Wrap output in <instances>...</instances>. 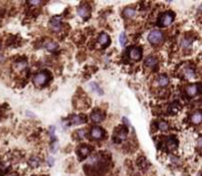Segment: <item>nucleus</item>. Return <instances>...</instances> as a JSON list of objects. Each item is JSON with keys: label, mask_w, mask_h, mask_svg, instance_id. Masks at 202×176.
<instances>
[{"label": "nucleus", "mask_w": 202, "mask_h": 176, "mask_svg": "<svg viewBox=\"0 0 202 176\" xmlns=\"http://www.w3.org/2000/svg\"><path fill=\"white\" fill-rule=\"evenodd\" d=\"M174 19H175V14L173 12L171 11L166 12L160 17L158 25L160 27H169L174 22Z\"/></svg>", "instance_id": "nucleus-1"}, {"label": "nucleus", "mask_w": 202, "mask_h": 176, "mask_svg": "<svg viewBox=\"0 0 202 176\" xmlns=\"http://www.w3.org/2000/svg\"><path fill=\"white\" fill-rule=\"evenodd\" d=\"M163 33L158 31V30H155V31H152L148 34V42L151 44H158L163 41Z\"/></svg>", "instance_id": "nucleus-2"}, {"label": "nucleus", "mask_w": 202, "mask_h": 176, "mask_svg": "<svg viewBox=\"0 0 202 176\" xmlns=\"http://www.w3.org/2000/svg\"><path fill=\"white\" fill-rule=\"evenodd\" d=\"M48 80H49V76L47 72H40L34 77V83L37 86H43L44 84H47L48 82Z\"/></svg>", "instance_id": "nucleus-3"}, {"label": "nucleus", "mask_w": 202, "mask_h": 176, "mask_svg": "<svg viewBox=\"0 0 202 176\" xmlns=\"http://www.w3.org/2000/svg\"><path fill=\"white\" fill-rule=\"evenodd\" d=\"M49 28L54 32H58L61 29V18L58 16H54L49 21Z\"/></svg>", "instance_id": "nucleus-4"}, {"label": "nucleus", "mask_w": 202, "mask_h": 176, "mask_svg": "<svg viewBox=\"0 0 202 176\" xmlns=\"http://www.w3.org/2000/svg\"><path fill=\"white\" fill-rule=\"evenodd\" d=\"M185 93L189 98H193L196 94L200 93V85L199 84H193L189 85V86L185 89Z\"/></svg>", "instance_id": "nucleus-5"}, {"label": "nucleus", "mask_w": 202, "mask_h": 176, "mask_svg": "<svg viewBox=\"0 0 202 176\" xmlns=\"http://www.w3.org/2000/svg\"><path fill=\"white\" fill-rule=\"evenodd\" d=\"M142 56V50L139 47H132L129 49V57L134 60V61H137Z\"/></svg>", "instance_id": "nucleus-6"}, {"label": "nucleus", "mask_w": 202, "mask_h": 176, "mask_svg": "<svg viewBox=\"0 0 202 176\" xmlns=\"http://www.w3.org/2000/svg\"><path fill=\"white\" fill-rule=\"evenodd\" d=\"M104 135H105V131L101 127L94 126L92 129H91V136L96 140L102 139L104 137Z\"/></svg>", "instance_id": "nucleus-7"}, {"label": "nucleus", "mask_w": 202, "mask_h": 176, "mask_svg": "<svg viewBox=\"0 0 202 176\" xmlns=\"http://www.w3.org/2000/svg\"><path fill=\"white\" fill-rule=\"evenodd\" d=\"M91 119H92V121L95 123L102 122L105 119V114L101 111V110H95V111L91 113Z\"/></svg>", "instance_id": "nucleus-8"}, {"label": "nucleus", "mask_w": 202, "mask_h": 176, "mask_svg": "<svg viewBox=\"0 0 202 176\" xmlns=\"http://www.w3.org/2000/svg\"><path fill=\"white\" fill-rule=\"evenodd\" d=\"M77 153H78L80 158H87L88 155L90 154L91 150H90V148L88 147V146H81V147L78 149Z\"/></svg>", "instance_id": "nucleus-9"}, {"label": "nucleus", "mask_w": 202, "mask_h": 176, "mask_svg": "<svg viewBox=\"0 0 202 176\" xmlns=\"http://www.w3.org/2000/svg\"><path fill=\"white\" fill-rule=\"evenodd\" d=\"M90 9L87 6H81L78 8V14L80 17H82L83 19H88L90 17Z\"/></svg>", "instance_id": "nucleus-10"}, {"label": "nucleus", "mask_w": 202, "mask_h": 176, "mask_svg": "<svg viewBox=\"0 0 202 176\" xmlns=\"http://www.w3.org/2000/svg\"><path fill=\"white\" fill-rule=\"evenodd\" d=\"M158 64V59L156 58L155 56H152V55H150L145 60V65L149 68H153L155 67L156 65Z\"/></svg>", "instance_id": "nucleus-11"}, {"label": "nucleus", "mask_w": 202, "mask_h": 176, "mask_svg": "<svg viewBox=\"0 0 202 176\" xmlns=\"http://www.w3.org/2000/svg\"><path fill=\"white\" fill-rule=\"evenodd\" d=\"M109 42H110V39H109V34H107L105 33H102L100 34V37H99V43L100 44H102L103 46H107V45H109Z\"/></svg>", "instance_id": "nucleus-12"}, {"label": "nucleus", "mask_w": 202, "mask_h": 176, "mask_svg": "<svg viewBox=\"0 0 202 176\" xmlns=\"http://www.w3.org/2000/svg\"><path fill=\"white\" fill-rule=\"evenodd\" d=\"M126 136H127V129L125 127H122L120 128L119 131H117L115 132V139H118V141H122L126 138Z\"/></svg>", "instance_id": "nucleus-13"}, {"label": "nucleus", "mask_w": 202, "mask_h": 176, "mask_svg": "<svg viewBox=\"0 0 202 176\" xmlns=\"http://www.w3.org/2000/svg\"><path fill=\"white\" fill-rule=\"evenodd\" d=\"M70 121H71L72 124H75V125H78V124H82L86 121V118L85 116H81V115H72L71 116V119H70Z\"/></svg>", "instance_id": "nucleus-14"}, {"label": "nucleus", "mask_w": 202, "mask_h": 176, "mask_svg": "<svg viewBox=\"0 0 202 176\" xmlns=\"http://www.w3.org/2000/svg\"><path fill=\"white\" fill-rule=\"evenodd\" d=\"M202 120V114L200 111H196L192 114V116H191V121L194 124H199Z\"/></svg>", "instance_id": "nucleus-15"}, {"label": "nucleus", "mask_w": 202, "mask_h": 176, "mask_svg": "<svg viewBox=\"0 0 202 176\" xmlns=\"http://www.w3.org/2000/svg\"><path fill=\"white\" fill-rule=\"evenodd\" d=\"M123 16L126 18H132L135 16V10L131 7H126L123 10Z\"/></svg>", "instance_id": "nucleus-16"}, {"label": "nucleus", "mask_w": 202, "mask_h": 176, "mask_svg": "<svg viewBox=\"0 0 202 176\" xmlns=\"http://www.w3.org/2000/svg\"><path fill=\"white\" fill-rule=\"evenodd\" d=\"M39 164H40V159H39V158H37V157H34V158H32L31 159L29 160V165H30V166H31L32 168L38 167Z\"/></svg>", "instance_id": "nucleus-17"}, {"label": "nucleus", "mask_w": 202, "mask_h": 176, "mask_svg": "<svg viewBox=\"0 0 202 176\" xmlns=\"http://www.w3.org/2000/svg\"><path fill=\"white\" fill-rule=\"evenodd\" d=\"M167 147H168L169 149H171V150L175 149L176 147H178V142H176V140L169 138L168 141H167Z\"/></svg>", "instance_id": "nucleus-18"}, {"label": "nucleus", "mask_w": 202, "mask_h": 176, "mask_svg": "<svg viewBox=\"0 0 202 176\" xmlns=\"http://www.w3.org/2000/svg\"><path fill=\"white\" fill-rule=\"evenodd\" d=\"M158 84L161 87H166L167 85L169 84V78L167 76H163V75H162V76H160L158 79Z\"/></svg>", "instance_id": "nucleus-19"}, {"label": "nucleus", "mask_w": 202, "mask_h": 176, "mask_svg": "<svg viewBox=\"0 0 202 176\" xmlns=\"http://www.w3.org/2000/svg\"><path fill=\"white\" fill-rule=\"evenodd\" d=\"M45 47H47V49L49 50V51H53V50H55L57 48V44L55 42H47V44H45Z\"/></svg>", "instance_id": "nucleus-20"}, {"label": "nucleus", "mask_w": 202, "mask_h": 176, "mask_svg": "<svg viewBox=\"0 0 202 176\" xmlns=\"http://www.w3.org/2000/svg\"><path fill=\"white\" fill-rule=\"evenodd\" d=\"M158 128L161 130V131H167V130L169 129V125H168V123H167V122H165V121H162V122H160V123H159V125H158Z\"/></svg>", "instance_id": "nucleus-21"}, {"label": "nucleus", "mask_w": 202, "mask_h": 176, "mask_svg": "<svg viewBox=\"0 0 202 176\" xmlns=\"http://www.w3.org/2000/svg\"><path fill=\"white\" fill-rule=\"evenodd\" d=\"M119 43L121 46H124L126 44V36L124 33H121L120 36H119Z\"/></svg>", "instance_id": "nucleus-22"}, {"label": "nucleus", "mask_w": 202, "mask_h": 176, "mask_svg": "<svg viewBox=\"0 0 202 176\" xmlns=\"http://www.w3.org/2000/svg\"><path fill=\"white\" fill-rule=\"evenodd\" d=\"M77 135H78V137L80 139H84L86 137V131H85V130H78Z\"/></svg>", "instance_id": "nucleus-23"}, {"label": "nucleus", "mask_w": 202, "mask_h": 176, "mask_svg": "<svg viewBox=\"0 0 202 176\" xmlns=\"http://www.w3.org/2000/svg\"><path fill=\"white\" fill-rule=\"evenodd\" d=\"M47 164L49 165V166H53V164H54V158L52 157H49L47 158Z\"/></svg>", "instance_id": "nucleus-24"}, {"label": "nucleus", "mask_w": 202, "mask_h": 176, "mask_svg": "<svg viewBox=\"0 0 202 176\" xmlns=\"http://www.w3.org/2000/svg\"><path fill=\"white\" fill-rule=\"evenodd\" d=\"M191 42H192L191 39H186V38H185L184 41H183V46H189L190 43H191Z\"/></svg>", "instance_id": "nucleus-25"}, {"label": "nucleus", "mask_w": 202, "mask_h": 176, "mask_svg": "<svg viewBox=\"0 0 202 176\" xmlns=\"http://www.w3.org/2000/svg\"><path fill=\"white\" fill-rule=\"evenodd\" d=\"M122 121L124 122V124L126 125V126H128L129 123H130V122H129V120H128L127 118H126V117H123V118H122Z\"/></svg>", "instance_id": "nucleus-26"}, {"label": "nucleus", "mask_w": 202, "mask_h": 176, "mask_svg": "<svg viewBox=\"0 0 202 176\" xmlns=\"http://www.w3.org/2000/svg\"><path fill=\"white\" fill-rule=\"evenodd\" d=\"M30 4H35V5H38V4H40L42 2L40 1H29Z\"/></svg>", "instance_id": "nucleus-27"}, {"label": "nucleus", "mask_w": 202, "mask_h": 176, "mask_svg": "<svg viewBox=\"0 0 202 176\" xmlns=\"http://www.w3.org/2000/svg\"><path fill=\"white\" fill-rule=\"evenodd\" d=\"M9 176H18V175H17V174H15V173H14V174H11V175H9Z\"/></svg>", "instance_id": "nucleus-28"}, {"label": "nucleus", "mask_w": 202, "mask_h": 176, "mask_svg": "<svg viewBox=\"0 0 202 176\" xmlns=\"http://www.w3.org/2000/svg\"><path fill=\"white\" fill-rule=\"evenodd\" d=\"M0 59H1V61L3 60V56H1V55H0Z\"/></svg>", "instance_id": "nucleus-29"}, {"label": "nucleus", "mask_w": 202, "mask_h": 176, "mask_svg": "<svg viewBox=\"0 0 202 176\" xmlns=\"http://www.w3.org/2000/svg\"><path fill=\"white\" fill-rule=\"evenodd\" d=\"M198 176H200V172H199V173H198Z\"/></svg>", "instance_id": "nucleus-30"}, {"label": "nucleus", "mask_w": 202, "mask_h": 176, "mask_svg": "<svg viewBox=\"0 0 202 176\" xmlns=\"http://www.w3.org/2000/svg\"><path fill=\"white\" fill-rule=\"evenodd\" d=\"M0 48H1V44H0Z\"/></svg>", "instance_id": "nucleus-31"}]
</instances>
